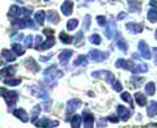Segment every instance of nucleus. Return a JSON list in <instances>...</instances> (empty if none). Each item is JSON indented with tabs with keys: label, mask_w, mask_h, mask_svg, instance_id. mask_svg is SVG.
I'll use <instances>...</instances> for the list:
<instances>
[{
	"label": "nucleus",
	"mask_w": 157,
	"mask_h": 128,
	"mask_svg": "<svg viewBox=\"0 0 157 128\" xmlns=\"http://www.w3.org/2000/svg\"><path fill=\"white\" fill-rule=\"evenodd\" d=\"M90 24H92V17L90 14H85L84 20H82V32H86L90 29Z\"/></svg>",
	"instance_id": "nucleus-38"
},
{
	"label": "nucleus",
	"mask_w": 157,
	"mask_h": 128,
	"mask_svg": "<svg viewBox=\"0 0 157 128\" xmlns=\"http://www.w3.org/2000/svg\"><path fill=\"white\" fill-rule=\"evenodd\" d=\"M22 82L21 78H8V80H4V84L7 86H17Z\"/></svg>",
	"instance_id": "nucleus-40"
},
{
	"label": "nucleus",
	"mask_w": 157,
	"mask_h": 128,
	"mask_svg": "<svg viewBox=\"0 0 157 128\" xmlns=\"http://www.w3.org/2000/svg\"><path fill=\"white\" fill-rule=\"evenodd\" d=\"M155 38L157 39V29H156V32H155Z\"/></svg>",
	"instance_id": "nucleus-56"
},
{
	"label": "nucleus",
	"mask_w": 157,
	"mask_h": 128,
	"mask_svg": "<svg viewBox=\"0 0 157 128\" xmlns=\"http://www.w3.org/2000/svg\"><path fill=\"white\" fill-rule=\"evenodd\" d=\"M106 124H107L106 118H101V119H98V122H97V127L98 128H105Z\"/></svg>",
	"instance_id": "nucleus-48"
},
{
	"label": "nucleus",
	"mask_w": 157,
	"mask_h": 128,
	"mask_svg": "<svg viewBox=\"0 0 157 128\" xmlns=\"http://www.w3.org/2000/svg\"><path fill=\"white\" fill-rule=\"evenodd\" d=\"M13 115L17 118V119H20L22 123H28L29 122V114L28 112L21 109V107H18V109H14L13 110Z\"/></svg>",
	"instance_id": "nucleus-18"
},
{
	"label": "nucleus",
	"mask_w": 157,
	"mask_h": 128,
	"mask_svg": "<svg viewBox=\"0 0 157 128\" xmlns=\"http://www.w3.org/2000/svg\"><path fill=\"white\" fill-rule=\"evenodd\" d=\"M24 64H25V68H26V70H29V71L33 72V73H38L39 71H41V67H39V64H38L36 60H34L32 56L25 58V60H24Z\"/></svg>",
	"instance_id": "nucleus-10"
},
{
	"label": "nucleus",
	"mask_w": 157,
	"mask_h": 128,
	"mask_svg": "<svg viewBox=\"0 0 157 128\" xmlns=\"http://www.w3.org/2000/svg\"><path fill=\"white\" fill-rule=\"evenodd\" d=\"M105 36L107 39H114L119 36V32L117 30V25L113 20H110V24H107V26L105 29Z\"/></svg>",
	"instance_id": "nucleus-8"
},
{
	"label": "nucleus",
	"mask_w": 157,
	"mask_h": 128,
	"mask_svg": "<svg viewBox=\"0 0 157 128\" xmlns=\"http://www.w3.org/2000/svg\"><path fill=\"white\" fill-rule=\"evenodd\" d=\"M111 86H113V89H114L115 92H122V89H123V85H122V82L119 80H115L114 82L111 84Z\"/></svg>",
	"instance_id": "nucleus-46"
},
{
	"label": "nucleus",
	"mask_w": 157,
	"mask_h": 128,
	"mask_svg": "<svg viewBox=\"0 0 157 128\" xmlns=\"http://www.w3.org/2000/svg\"><path fill=\"white\" fill-rule=\"evenodd\" d=\"M126 29L131 34H139V33H141L144 30V25L143 24H137V22H127Z\"/></svg>",
	"instance_id": "nucleus-15"
},
{
	"label": "nucleus",
	"mask_w": 157,
	"mask_h": 128,
	"mask_svg": "<svg viewBox=\"0 0 157 128\" xmlns=\"http://www.w3.org/2000/svg\"><path fill=\"white\" fill-rule=\"evenodd\" d=\"M33 36H26L24 38V43H25V47L26 48H32L33 47Z\"/></svg>",
	"instance_id": "nucleus-44"
},
{
	"label": "nucleus",
	"mask_w": 157,
	"mask_h": 128,
	"mask_svg": "<svg viewBox=\"0 0 157 128\" xmlns=\"http://www.w3.org/2000/svg\"><path fill=\"white\" fill-rule=\"evenodd\" d=\"M60 11L64 16H67V17L71 16L72 12H73V2H64L60 7Z\"/></svg>",
	"instance_id": "nucleus-22"
},
{
	"label": "nucleus",
	"mask_w": 157,
	"mask_h": 128,
	"mask_svg": "<svg viewBox=\"0 0 157 128\" xmlns=\"http://www.w3.org/2000/svg\"><path fill=\"white\" fill-rule=\"evenodd\" d=\"M2 58L4 59L6 62H13V60H16V55L11 51V50H7V48H3L2 50Z\"/></svg>",
	"instance_id": "nucleus-28"
},
{
	"label": "nucleus",
	"mask_w": 157,
	"mask_h": 128,
	"mask_svg": "<svg viewBox=\"0 0 157 128\" xmlns=\"http://www.w3.org/2000/svg\"><path fill=\"white\" fill-rule=\"evenodd\" d=\"M126 16H127V13H126V12H121V13H118V16H117V20H118V21H121V20L126 18Z\"/></svg>",
	"instance_id": "nucleus-54"
},
{
	"label": "nucleus",
	"mask_w": 157,
	"mask_h": 128,
	"mask_svg": "<svg viewBox=\"0 0 157 128\" xmlns=\"http://www.w3.org/2000/svg\"><path fill=\"white\" fill-rule=\"evenodd\" d=\"M81 116H82V123H84V128H93V126H94V116H93L92 112L85 110Z\"/></svg>",
	"instance_id": "nucleus-14"
},
{
	"label": "nucleus",
	"mask_w": 157,
	"mask_h": 128,
	"mask_svg": "<svg viewBox=\"0 0 157 128\" xmlns=\"http://www.w3.org/2000/svg\"><path fill=\"white\" fill-rule=\"evenodd\" d=\"M121 98H122V101H124V102H127V103H130V106H131V111H132V109H134V98L131 97V94L128 92H123L121 94Z\"/></svg>",
	"instance_id": "nucleus-37"
},
{
	"label": "nucleus",
	"mask_w": 157,
	"mask_h": 128,
	"mask_svg": "<svg viewBox=\"0 0 157 128\" xmlns=\"http://www.w3.org/2000/svg\"><path fill=\"white\" fill-rule=\"evenodd\" d=\"M12 25L16 26L18 29H25V28H29V29H34L36 26H34V22L32 21L30 18H17L14 20V21H12Z\"/></svg>",
	"instance_id": "nucleus-7"
},
{
	"label": "nucleus",
	"mask_w": 157,
	"mask_h": 128,
	"mask_svg": "<svg viewBox=\"0 0 157 128\" xmlns=\"http://www.w3.org/2000/svg\"><path fill=\"white\" fill-rule=\"evenodd\" d=\"M0 96L4 98L9 109H13L18 101V93L16 90H7L6 88H0Z\"/></svg>",
	"instance_id": "nucleus-1"
},
{
	"label": "nucleus",
	"mask_w": 157,
	"mask_h": 128,
	"mask_svg": "<svg viewBox=\"0 0 157 128\" xmlns=\"http://www.w3.org/2000/svg\"><path fill=\"white\" fill-rule=\"evenodd\" d=\"M137 50H139L140 55L143 56L144 59H151L152 58L151 48H149L148 45H147L145 41H139V43H137Z\"/></svg>",
	"instance_id": "nucleus-12"
},
{
	"label": "nucleus",
	"mask_w": 157,
	"mask_h": 128,
	"mask_svg": "<svg viewBox=\"0 0 157 128\" xmlns=\"http://www.w3.org/2000/svg\"><path fill=\"white\" fill-rule=\"evenodd\" d=\"M117 112H118L119 120H122V122H127L131 118V114H132V111L130 109H127L126 106H122V105L117 106Z\"/></svg>",
	"instance_id": "nucleus-9"
},
{
	"label": "nucleus",
	"mask_w": 157,
	"mask_h": 128,
	"mask_svg": "<svg viewBox=\"0 0 157 128\" xmlns=\"http://www.w3.org/2000/svg\"><path fill=\"white\" fill-rule=\"evenodd\" d=\"M152 58H153V63L157 66V47H153L152 48Z\"/></svg>",
	"instance_id": "nucleus-49"
},
{
	"label": "nucleus",
	"mask_w": 157,
	"mask_h": 128,
	"mask_svg": "<svg viewBox=\"0 0 157 128\" xmlns=\"http://www.w3.org/2000/svg\"><path fill=\"white\" fill-rule=\"evenodd\" d=\"M131 72L134 73V75H141V73H147L148 72V66L147 64H136V66L132 67Z\"/></svg>",
	"instance_id": "nucleus-26"
},
{
	"label": "nucleus",
	"mask_w": 157,
	"mask_h": 128,
	"mask_svg": "<svg viewBox=\"0 0 157 128\" xmlns=\"http://www.w3.org/2000/svg\"><path fill=\"white\" fill-rule=\"evenodd\" d=\"M29 92L32 93V96L37 97V98H43V100H50V98H48L47 92H46V90H43L42 88H39V86L30 85V86H29Z\"/></svg>",
	"instance_id": "nucleus-11"
},
{
	"label": "nucleus",
	"mask_w": 157,
	"mask_h": 128,
	"mask_svg": "<svg viewBox=\"0 0 157 128\" xmlns=\"http://www.w3.org/2000/svg\"><path fill=\"white\" fill-rule=\"evenodd\" d=\"M70 123H71V128H80L81 123H82V116L81 115H73L70 119Z\"/></svg>",
	"instance_id": "nucleus-32"
},
{
	"label": "nucleus",
	"mask_w": 157,
	"mask_h": 128,
	"mask_svg": "<svg viewBox=\"0 0 157 128\" xmlns=\"http://www.w3.org/2000/svg\"><path fill=\"white\" fill-rule=\"evenodd\" d=\"M82 105V101L78 100V98H72L67 102V109H66V120L68 122V119H71V116L75 114V111L81 107Z\"/></svg>",
	"instance_id": "nucleus-2"
},
{
	"label": "nucleus",
	"mask_w": 157,
	"mask_h": 128,
	"mask_svg": "<svg viewBox=\"0 0 157 128\" xmlns=\"http://www.w3.org/2000/svg\"><path fill=\"white\" fill-rule=\"evenodd\" d=\"M43 34L47 37H54V30L52 29H43Z\"/></svg>",
	"instance_id": "nucleus-52"
},
{
	"label": "nucleus",
	"mask_w": 157,
	"mask_h": 128,
	"mask_svg": "<svg viewBox=\"0 0 157 128\" xmlns=\"http://www.w3.org/2000/svg\"><path fill=\"white\" fill-rule=\"evenodd\" d=\"M134 100H135V102H136V105L140 106V107L148 105V100H147V96L144 94V93H141V92H136V93H135Z\"/></svg>",
	"instance_id": "nucleus-21"
},
{
	"label": "nucleus",
	"mask_w": 157,
	"mask_h": 128,
	"mask_svg": "<svg viewBox=\"0 0 157 128\" xmlns=\"http://www.w3.org/2000/svg\"><path fill=\"white\" fill-rule=\"evenodd\" d=\"M52 46H55V37H47V41L42 42V45L38 48H36V50L43 51V50H47V48H51Z\"/></svg>",
	"instance_id": "nucleus-24"
},
{
	"label": "nucleus",
	"mask_w": 157,
	"mask_h": 128,
	"mask_svg": "<svg viewBox=\"0 0 157 128\" xmlns=\"http://www.w3.org/2000/svg\"><path fill=\"white\" fill-rule=\"evenodd\" d=\"M16 66H8V67H4L0 70V77H6L4 80H8V78H12L16 73Z\"/></svg>",
	"instance_id": "nucleus-13"
},
{
	"label": "nucleus",
	"mask_w": 157,
	"mask_h": 128,
	"mask_svg": "<svg viewBox=\"0 0 157 128\" xmlns=\"http://www.w3.org/2000/svg\"><path fill=\"white\" fill-rule=\"evenodd\" d=\"M32 11L33 9L30 8V7H24V8H21V14L24 16V18H29L30 17V14H32Z\"/></svg>",
	"instance_id": "nucleus-45"
},
{
	"label": "nucleus",
	"mask_w": 157,
	"mask_h": 128,
	"mask_svg": "<svg viewBox=\"0 0 157 128\" xmlns=\"http://www.w3.org/2000/svg\"><path fill=\"white\" fill-rule=\"evenodd\" d=\"M59 39L64 43V45H70V43H73V37L67 34L66 32H60L59 33Z\"/></svg>",
	"instance_id": "nucleus-34"
},
{
	"label": "nucleus",
	"mask_w": 157,
	"mask_h": 128,
	"mask_svg": "<svg viewBox=\"0 0 157 128\" xmlns=\"http://www.w3.org/2000/svg\"><path fill=\"white\" fill-rule=\"evenodd\" d=\"M145 81V77H137V76H134V77H131V80H130V82H131V85L135 88V89H137V88H140L141 86V84H143Z\"/></svg>",
	"instance_id": "nucleus-35"
},
{
	"label": "nucleus",
	"mask_w": 157,
	"mask_h": 128,
	"mask_svg": "<svg viewBox=\"0 0 157 128\" xmlns=\"http://www.w3.org/2000/svg\"><path fill=\"white\" fill-rule=\"evenodd\" d=\"M149 6H151V8L157 9V2H149Z\"/></svg>",
	"instance_id": "nucleus-55"
},
{
	"label": "nucleus",
	"mask_w": 157,
	"mask_h": 128,
	"mask_svg": "<svg viewBox=\"0 0 157 128\" xmlns=\"http://www.w3.org/2000/svg\"><path fill=\"white\" fill-rule=\"evenodd\" d=\"M16 56H21L25 54V48H24L20 43H12V50H11Z\"/></svg>",
	"instance_id": "nucleus-33"
},
{
	"label": "nucleus",
	"mask_w": 157,
	"mask_h": 128,
	"mask_svg": "<svg viewBox=\"0 0 157 128\" xmlns=\"http://www.w3.org/2000/svg\"><path fill=\"white\" fill-rule=\"evenodd\" d=\"M89 42L93 43V45H101V42H102V39L100 37V34H92V36L89 37Z\"/></svg>",
	"instance_id": "nucleus-42"
},
{
	"label": "nucleus",
	"mask_w": 157,
	"mask_h": 128,
	"mask_svg": "<svg viewBox=\"0 0 157 128\" xmlns=\"http://www.w3.org/2000/svg\"><path fill=\"white\" fill-rule=\"evenodd\" d=\"M0 58H2V56H0ZM0 66H3V62H2V59H0Z\"/></svg>",
	"instance_id": "nucleus-58"
},
{
	"label": "nucleus",
	"mask_w": 157,
	"mask_h": 128,
	"mask_svg": "<svg viewBox=\"0 0 157 128\" xmlns=\"http://www.w3.org/2000/svg\"><path fill=\"white\" fill-rule=\"evenodd\" d=\"M96 20H97V22H98V25L100 26H106L107 25V18L105 17V16H97L96 17Z\"/></svg>",
	"instance_id": "nucleus-47"
},
{
	"label": "nucleus",
	"mask_w": 157,
	"mask_h": 128,
	"mask_svg": "<svg viewBox=\"0 0 157 128\" xmlns=\"http://www.w3.org/2000/svg\"><path fill=\"white\" fill-rule=\"evenodd\" d=\"M51 58H52V54H48V55H42L41 58H39V62H48V60H51Z\"/></svg>",
	"instance_id": "nucleus-50"
},
{
	"label": "nucleus",
	"mask_w": 157,
	"mask_h": 128,
	"mask_svg": "<svg viewBox=\"0 0 157 128\" xmlns=\"http://www.w3.org/2000/svg\"><path fill=\"white\" fill-rule=\"evenodd\" d=\"M128 9L131 13H140L141 12V2H128Z\"/></svg>",
	"instance_id": "nucleus-30"
},
{
	"label": "nucleus",
	"mask_w": 157,
	"mask_h": 128,
	"mask_svg": "<svg viewBox=\"0 0 157 128\" xmlns=\"http://www.w3.org/2000/svg\"><path fill=\"white\" fill-rule=\"evenodd\" d=\"M46 18L48 22L54 24V25H56V24L60 22V17H59V14L56 11H54V9H50V11L46 12Z\"/></svg>",
	"instance_id": "nucleus-20"
},
{
	"label": "nucleus",
	"mask_w": 157,
	"mask_h": 128,
	"mask_svg": "<svg viewBox=\"0 0 157 128\" xmlns=\"http://www.w3.org/2000/svg\"><path fill=\"white\" fill-rule=\"evenodd\" d=\"M21 14V8H20L18 6H16V4H13V6L8 9V13L7 16L8 18H11L12 21H14V20H17V17Z\"/></svg>",
	"instance_id": "nucleus-19"
},
{
	"label": "nucleus",
	"mask_w": 157,
	"mask_h": 128,
	"mask_svg": "<svg viewBox=\"0 0 157 128\" xmlns=\"http://www.w3.org/2000/svg\"><path fill=\"white\" fill-rule=\"evenodd\" d=\"M63 75H64V73H63L62 71H59L56 66H50L48 68H46V70L43 71V77H45L46 81L56 80V78L63 77Z\"/></svg>",
	"instance_id": "nucleus-3"
},
{
	"label": "nucleus",
	"mask_w": 157,
	"mask_h": 128,
	"mask_svg": "<svg viewBox=\"0 0 157 128\" xmlns=\"http://www.w3.org/2000/svg\"><path fill=\"white\" fill-rule=\"evenodd\" d=\"M45 20H46V12L45 11H37L34 13V21H36L38 25H43L45 24Z\"/></svg>",
	"instance_id": "nucleus-27"
},
{
	"label": "nucleus",
	"mask_w": 157,
	"mask_h": 128,
	"mask_svg": "<svg viewBox=\"0 0 157 128\" xmlns=\"http://www.w3.org/2000/svg\"><path fill=\"white\" fill-rule=\"evenodd\" d=\"M88 66V58L85 55H78L76 60L73 62V67H86Z\"/></svg>",
	"instance_id": "nucleus-31"
},
{
	"label": "nucleus",
	"mask_w": 157,
	"mask_h": 128,
	"mask_svg": "<svg viewBox=\"0 0 157 128\" xmlns=\"http://www.w3.org/2000/svg\"><path fill=\"white\" fill-rule=\"evenodd\" d=\"M0 80H2V77H0Z\"/></svg>",
	"instance_id": "nucleus-59"
},
{
	"label": "nucleus",
	"mask_w": 157,
	"mask_h": 128,
	"mask_svg": "<svg viewBox=\"0 0 157 128\" xmlns=\"http://www.w3.org/2000/svg\"><path fill=\"white\" fill-rule=\"evenodd\" d=\"M115 67L117 68H122V70H132L134 64H132V60H127L124 58H121L115 62Z\"/></svg>",
	"instance_id": "nucleus-17"
},
{
	"label": "nucleus",
	"mask_w": 157,
	"mask_h": 128,
	"mask_svg": "<svg viewBox=\"0 0 157 128\" xmlns=\"http://www.w3.org/2000/svg\"><path fill=\"white\" fill-rule=\"evenodd\" d=\"M147 115L149 118H155L157 115V102L156 101H151L147 106Z\"/></svg>",
	"instance_id": "nucleus-25"
},
{
	"label": "nucleus",
	"mask_w": 157,
	"mask_h": 128,
	"mask_svg": "<svg viewBox=\"0 0 157 128\" xmlns=\"http://www.w3.org/2000/svg\"><path fill=\"white\" fill-rule=\"evenodd\" d=\"M33 124L38 128H54L59 126V122L55 119H50V118H39Z\"/></svg>",
	"instance_id": "nucleus-4"
},
{
	"label": "nucleus",
	"mask_w": 157,
	"mask_h": 128,
	"mask_svg": "<svg viewBox=\"0 0 157 128\" xmlns=\"http://www.w3.org/2000/svg\"><path fill=\"white\" fill-rule=\"evenodd\" d=\"M144 90H145V93H144L145 96H151V97L155 96V93H156V84L153 81L147 82L145 86H144Z\"/></svg>",
	"instance_id": "nucleus-29"
},
{
	"label": "nucleus",
	"mask_w": 157,
	"mask_h": 128,
	"mask_svg": "<svg viewBox=\"0 0 157 128\" xmlns=\"http://www.w3.org/2000/svg\"><path fill=\"white\" fill-rule=\"evenodd\" d=\"M117 46L122 52H127L128 51V43L126 42V39L122 37V34L119 33V36L117 37Z\"/></svg>",
	"instance_id": "nucleus-23"
},
{
	"label": "nucleus",
	"mask_w": 157,
	"mask_h": 128,
	"mask_svg": "<svg viewBox=\"0 0 157 128\" xmlns=\"http://www.w3.org/2000/svg\"><path fill=\"white\" fill-rule=\"evenodd\" d=\"M77 26H78V20H76V18L68 20V22H67V30H68V32L75 30Z\"/></svg>",
	"instance_id": "nucleus-39"
},
{
	"label": "nucleus",
	"mask_w": 157,
	"mask_h": 128,
	"mask_svg": "<svg viewBox=\"0 0 157 128\" xmlns=\"http://www.w3.org/2000/svg\"><path fill=\"white\" fill-rule=\"evenodd\" d=\"M89 59L94 63H102L109 58V52L106 51H100V50H90L89 51Z\"/></svg>",
	"instance_id": "nucleus-6"
},
{
	"label": "nucleus",
	"mask_w": 157,
	"mask_h": 128,
	"mask_svg": "<svg viewBox=\"0 0 157 128\" xmlns=\"http://www.w3.org/2000/svg\"><path fill=\"white\" fill-rule=\"evenodd\" d=\"M34 42H36V48H38L39 46L42 45V37L41 36H37L36 38H34Z\"/></svg>",
	"instance_id": "nucleus-51"
},
{
	"label": "nucleus",
	"mask_w": 157,
	"mask_h": 128,
	"mask_svg": "<svg viewBox=\"0 0 157 128\" xmlns=\"http://www.w3.org/2000/svg\"><path fill=\"white\" fill-rule=\"evenodd\" d=\"M135 128H148V126H145V127H135Z\"/></svg>",
	"instance_id": "nucleus-57"
},
{
	"label": "nucleus",
	"mask_w": 157,
	"mask_h": 128,
	"mask_svg": "<svg viewBox=\"0 0 157 128\" xmlns=\"http://www.w3.org/2000/svg\"><path fill=\"white\" fill-rule=\"evenodd\" d=\"M72 55H73V51H72V50H63V51H62V52L58 55L59 63H60L62 66H67Z\"/></svg>",
	"instance_id": "nucleus-16"
},
{
	"label": "nucleus",
	"mask_w": 157,
	"mask_h": 128,
	"mask_svg": "<svg viewBox=\"0 0 157 128\" xmlns=\"http://www.w3.org/2000/svg\"><path fill=\"white\" fill-rule=\"evenodd\" d=\"M92 77H94V78H102V80H105L107 84H113V82L115 81V77H114V75H113V72L106 71V70L92 72Z\"/></svg>",
	"instance_id": "nucleus-5"
},
{
	"label": "nucleus",
	"mask_w": 157,
	"mask_h": 128,
	"mask_svg": "<svg viewBox=\"0 0 157 128\" xmlns=\"http://www.w3.org/2000/svg\"><path fill=\"white\" fill-rule=\"evenodd\" d=\"M147 20L152 24H156L157 22V9L151 8L148 11V13H147Z\"/></svg>",
	"instance_id": "nucleus-36"
},
{
	"label": "nucleus",
	"mask_w": 157,
	"mask_h": 128,
	"mask_svg": "<svg viewBox=\"0 0 157 128\" xmlns=\"http://www.w3.org/2000/svg\"><path fill=\"white\" fill-rule=\"evenodd\" d=\"M106 120L107 122H111V123H118V122H119V118H117V116H109V118H106Z\"/></svg>",
	"instance_id": "nucleus-53"
},
{
	"label": "nucleus",
	"mask_w": 157,
	"mask_h": 128,
	"mask_svg": "<svg viewBox=\"0 0 157 128\" xmlns=\"http://www.w3.org/2000/svg\"><path fill=\"white\" fill-rule=\"evenodd\" d=\"M82 38H84V36H82V30H80L77 34H75V37H73V43H75L76 46H78L82 42Z\"/></svg>",
	"instance_id": "nucleus-43"
},
{
	"label": "nucleus",
	"mask_w": 157,
	"mask_h": 128,
	"mask_svg": "<svg viewBox=\"0 0 157 128\" xmlns=\"http://www.w3.org/2000/svg\"><path fill=\"white\" fill-rule=\"evenodd\" d=\"M41 105H37V106H34L33 107V110H32V122L34 123L37 120V118H38V115L41 114Z\"/></svg>",
	"instance_id": "nucleus-41"
}]
</instances>
